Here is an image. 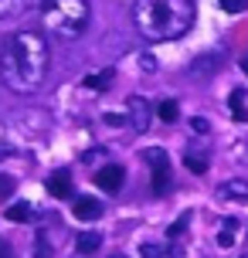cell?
Wrapping results in <instances>:
<instances>
[{"label": "cell", "instance_id": "6da1fadb", "mask_svg": "<svg viewBox=\"0 0 248 258\" xmlns=\"http://www.w3.org/2000/svg\"><path fill=\"white\" fill-rule=\"evenodd\" d=\"M51 68V48L38 31H17L0 48V82L14 95H34Z\"/></svg>", "mask_w": 248, "mask_h": 258}, {"label": "cell", "instance_id": "7a4b0ae2", "mask_svg": "<svg viewBox=\"0 0 248 258\" xmlns=\"http://www.w3.org/2000/svg\"><path fill=\"white\" fill-rule=\"evenodd\" d=\"M194 0H136L133 24L146 41H177L194 27Z\"/></svg>", "mask_w": 248, "mask_h": 258}, {"label": "cell", "instance_id": "3957f363", "mask_svg": "<svg viewBox=\"0 0 248 258\" xmlns=\"http://www.w3.org/2000/svg\"><path fill=\"white\" fill-rule=\"evenodd\" d=\"M89 0H41V21L48 34L61 41H75L89 27Z\"/></svg>", "mask_w": 248, "mask_h": 258}, {"label": "cell", "instance_id": "277c9868", "mask_svg": "<svg viewBox=\"0 0 248 258\" xmlns=\"http://www.w3.org/2000/svg\"><path fill=\"white\" fill-rule=\"evenodd\" d=\"M146 163H150V180H153V190L163 194L170 187V160L163 150H146Z\"/></svg>", "mask_w": 248, "mask_h": 258}, {"label": "cell", "instance_id": "5b68a950", "mask_svg": "<svg viewBox=\"0 0 248 258\" xmlns=\"http://www.w3.org/2000/svg\"><path fill=\"white\" fill-rule=\"evenodd\" d=\"M126 119H130L133 133H146L150 129V102L140 99V95H133L130 102H126Z\"/></svg>", "mask_w": 248, "mask_h": 258}, {"label": "cell", "instance_id": "8992f818", "mask_svg": "<svg viewBox=\"0 0 248 258\" xmlns=\"http://www.w3.org/2000/svg\"><path fill=\"white\" fill-rule=\"evenodd\" d=\"M122 180H126V170L119 167V163H109V167H102L99 173H95V183H99L105 194H119Z\"/></svg>", "mask_w": 248, "mask_h": 258}, {"label": "cell", "instance_id": "52a82bcc", "mask_svg": "<svg viewBox=\"0 0 248 258\" xmlns=\"http://www.w3.org/2000/svg\"><path fill=\"white\" fill-rule=\"evenodd\" d=\"M44 187H48V194H51V197L65 201V197H72V173H68V170H54Z\"/></svg>", "mask_w": 248, "mask_h": 258}, {"label": "cell", "instance_id": "ba28073f", "mask_svg": "<svg viewBox=\"0 0 248 258\" xmlns=\"http://www.w3.org/2000/svg\"><path fill=\"white\" fill-rule=\"evenodd\" d=\"M72 214H75L79 221H99L102 218V201H95V197H79Z\"/></svg>", "mask_w": 248, "mask_h": 258}, {"label": "cell", "instance_id": "9c48e42d", "mask_svg": "<svg viewBox=\"0 0 248 258\" xmlns=\"http://www.w3.org/2000/svg\"><path fill=\"white\" fill-rule=\"evenodd\" d=\"M140 258H180V251L173 248V241H146L143 248H140Z\"/></svg>", "mask_w": 248, "mask_h": 258}, {"label": "cell", "instance_id": "30bf717a", "mask_svg": "<svg viewBox=\"0 0 248 258\" xmlns=\"http://www.w3.org/2000/svg\"><path fill=\"white\" fill-rule=\"evenodd\" d=\"M238 231H241V224H238V218H228L218 228V248H235L238 241Z\"/></svg>", "mask_w": 248, "mask_h": 258}, {"label": "cell", "instance_id": "8fae6325", "mask_svg": "<svg viewBox=\"0 0 248 258\" xmlns=\"http://www.w3.org/2000/svg\"><path fill=\"white\" fill-rule=\"evenodd\" d=\"M218 197L224 201H248V183L245 180H228L218 187Z\"/></svg>", "mask_w": 248, "mask_h": 258}, {"label": "cell", "instance_id": "7c38bea8", "mask_svg": "<svg viewBox=\"0 0 248 258\" xmlns=\"http://www.w3.org/2000/svg\"><path fill=\"white\" fill-rule=\"evenodd\" d=\"M38 0H0V17L7 21V17H17V14H24L31 11Z\"/></svg>", "mask_w": 248, "mask_h": 258}, {"label": "cell", "instance_id": "4fadbf2b", "mask_svg": "<svg viewBox=\"0 0 248 258\" xmlns=\"http://www.w3.org/2000/svg\"><path fill=\"white\" fill-rule=\"evenodd\" d=\"M99 245H102V238L95 231H82L79 241H75V251H79V255H92V251H99Z\"/></svg>", "mask_w": 248, "mask_h": 258}, {"label": "cell", "instance_id": "5bb4252c", "mask_svg": "<svg viewBox=\"0 0 248 258\" xmlns=\"http://www.w3.org/2000/svg\"><path fill=\"white\" fill-rule=\"evenodd\" d=\"M31 218H34V207L27 204V201L7 207V221H14V224H24V221H31Z\"/></svg>", "mask_w": 248, "mask_h": 258}, {"label": "cell", "instance_id": "9a60e30c", "mask_svg": "<svg viewBox=\"0 0 248 258\" xmlns=\"http://www.w3.org/2000/svg\"><path fill=\"white\" fill-rule=\"evenodd\" d=\"M109 82H112V68H105V72H92V75L85 78V85H89V89H105Z\"/></svg>", "mask_w": 248, "mask_h": 258}, {"label": "cell", "instance_id": "2e32d148", "mask_svg": "<svg viewBox=\"0 0 248 258\" xmlns=\"http://www.w3.org/2000/svg\"><path fill=\"white\" fill-rule=\"evenodd\" d=\"M157 116L163 119V122H173V119L180 116V109H177V102H173V99H167V102L157 105Z\"/></svg>", "mask_w": 248, "mask_h": 258}, {"label": "cell", "instance_id": "e0dca14e", "mask_svg": "<svg viewBox=\"0 0 248 258\" xmlns=\"http://www.w3.org/2000/svg\"><path fill=\"white\" fill-rule=\"evenodd\" d=\"M231 116H235V119H248V109H245V92H231Z\"/></svg>", "mask_w": 248, "mask_h": 258}, {"label": "cell", "instance_id": "ac0fdd59", "mask_svg": "<svg viewBox=\"0 0 248 258\" xmlns=\"http://www.w3.org/2000/svg\"><path fill=\"white\" fill-rule=\"evenodd\" d=\"M183 163H187V170H194V173H204V170H208L204 153H187V156H183Z\"/></svg>", "mask_w": 248, "mask_h": 258}, {"label": "cell", "instance_id": "d6986e66", "mask_svg": "<svg viewBox=\"0 0 248 258\" xmlns=\"http://www.w3.org/2000/svg\"><path fill=\"white\" fill-rule=\"evenodd\" d=\"M221 4V11H228V14H241V11H248V0H218Z\"/></svg>", "mask_w": 248, "mask_h": 258}, {"label": "cell", "instance_id": "ffe728a7", "mask_svg": "<svg viewBox=\"0 0 248 258\" xmlns=\"http://www.w3.org/2000/svg\"><path fill=\"white\" fill-rule=\"evenodd\" d=\"M11 190H14V180L11 177H0V197H11Z\"/></svg>", "mask_w": 248, "mask_h": 258}, {"label": "cell", "instance_id": "44dd1931", "mask_svg": "<svg viewBox=\"0 0 248 258\" xmlns=\"http://www.w3.org/2000/svg\"><path fill=\"white\" fill-rule=\"evenodd\" d=\"M0 258H14V248L7 245V238L0 234Z\"/></svg>", "mask_w": 248, "mask_h": 258}, {"label": "cell", "instance_id": "7402d4cb", "mask_svg": "<svg viewBox=\"0 0 248 258\" xmlns=\"http://www.w3.org/2000/svg\"><path fill=\"white\" fill-rule=\"evenodd\" d=\"M191 126H194V133H208V122H204V119H194Z\"/></svg>", "mask_w": 248, "mask_h": 258}, {"label": "cell", "instance_id": "603a6c76", "mask_svg": "<svg viewBox=\"0 0 248 258\" xmlns=\"http://www.w3.org/2000/svg\"><path fill=\"white\" fill-rule=\"evenodd\" d=\"M4 153H7V136H4V126H0V160H4Z\"/></svg>", "mask_w": 248, "mask_h": 258}, {"label": "cell", "instance_id": "cb8c5ba5", "mask_svg": "<svg viewBox=\"0 0 248 258\" xmlns=\"http://www.w3.org/2000/svg\"><path fill=\"white\" fill-rule=\"evenodd\" d=\"M241 68H245V72H248V58H241Z\"/></svg>", "mask_w": 248, "mask_h": 258}]
</instances>
